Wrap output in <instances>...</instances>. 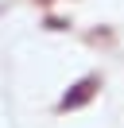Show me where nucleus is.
I'll use <instances>...</instances> for the list:
<instances>
[{
    "instance_id": "1",
    "label": "nucleus",
    "mask_w": 124,
    "mask_h": 128,
    "mask_svg": "<svg viewBox=\"0 0 124 128\" xmlns=\"http://www.w3.org/2000/svg\"><path fill=\"white\" fill-rule=\"evenodd\" d=\"M93 89H97V82H78L74 86V93H66L62 97V109H78V105H85L93 97Z\"/></svg>"
}]
</instances>
